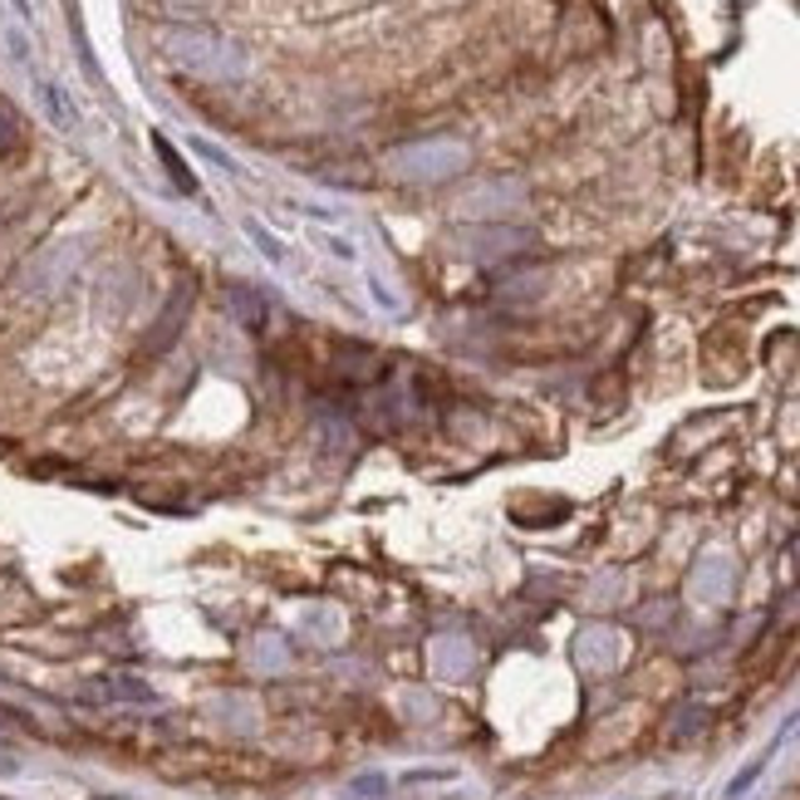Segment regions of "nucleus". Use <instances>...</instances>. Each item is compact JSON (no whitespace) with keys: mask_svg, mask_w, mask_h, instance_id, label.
I'll list each match as a JSON object with an SVG mask.
<instances>
[{"mask_svg":"<svg viewBox=\"0 0 800 800\" xmlns=\"http://www.w3.org/2000/svg\"><path fill=\"white\" fill-rule=\"evenodd\" d=\"M796 722H800V717H790V722H786V727H780V731H776V737H771V741H766V747H761V751H756V761H751V766H741V776H737V780H731V786H727V800H741V796H747V790H751V786H756V776H761V771H766V766H771V756H776V751H780V747H786V737H790V727H796Z\"/></svg>","mask_w":800,"mask_h":800,"instance_id":"f257e3e1","label":"nucleus"}]
</instances>
